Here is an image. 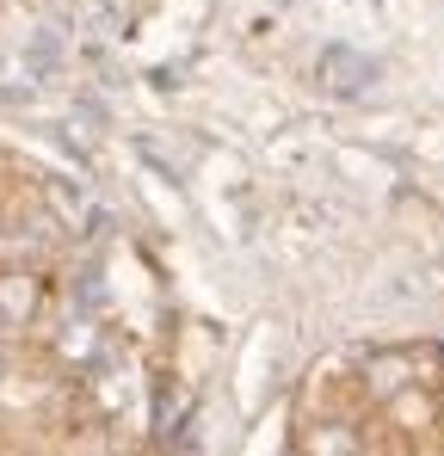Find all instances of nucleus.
I'll return each instance as SVG.
<instances>
[{"instance_id":"20e7f679","label":"nucleus","mask_w":444,"mask_h":456,"mask_svg":"<svg viewBox=\"0 0 444 456\" xmlns=\"http://www.w3.org/2000/svg\"><path fill=\"white\" fill-rule=\"evenodd\" d=\"M0 377H6V352H0Z\"/></svg>"},{"instance_id":"7ed1b4c3","label":"nucleus","mask_w":444,"mask_h":456,"mask_svg":"<svg viewBox=\"0 0 444 456\" xmlns=\"http://www.w3.org/2000/svg\"><path fill=\"white\" fill-rule=\"evenodd\" d=\"M31 303H37L31 278H12V284H0V308H6L12 321H25V314H31Z\"/></svg>"},{"instance_id":"f257e3e1","label":"nucleus","mask_w":444,"mask_h":456,"mask_svg":"<svg viewBox=\"0 0 444 456\" xmlns=\"http://www.w3.org/2000/svg\"><path fill=\"white\" fill-rule=\"evenodd\" d=\"M426 364L432 358H420V352H376V358H365V388L376 401H395L426 382Z\"/></svg>"},{"instance_id":"f03ea898","label":"nucleus","mask_w":444,"mask_h":456,"mask_svg":"<svg viewBox=\"0 0 444 456\" xmlns=\"http://www.w3.org/2000/svg\"><path fill=\"white\" fill-rule=\"evenodd\" d=\"M308 456H358V438H352V426H321L315 438H308Z\"/></svg>"}]
</instances>
